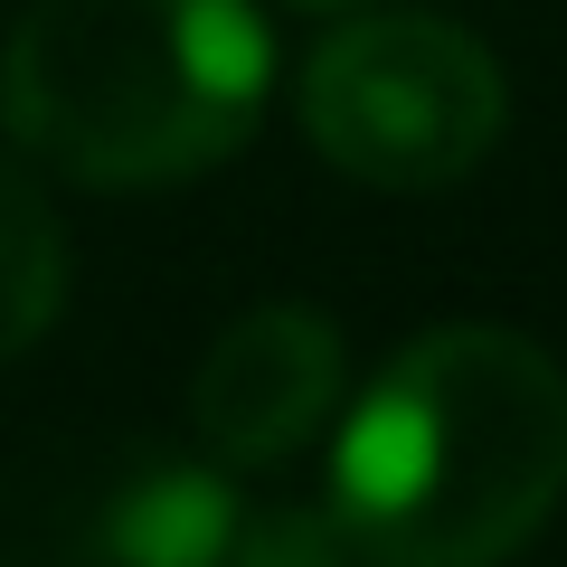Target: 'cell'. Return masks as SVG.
Listing matches in <instances>:
<instances>
[{
    "instance_id": "1",
    "label": "cell",
    "mask_w": 567,
    "mask_h": 567,
    "mask_svg": "<svg viewBox=\"0 0 567 567\" xmlns=\"http://www.w3.org/2000/svg\"><path fill=\"white\" fill-rule=\"evenodd\" d=\"M567 502V379L529 331H416L331 445V529L369 567H502Z\"/></svg>"
},
{
    "instance_id": "4",
    "label": "cell",
    "mask_w": 567,
    "mask_h": 567,
    "mask_svg": "<svg viewBox=\"0 0 567 567\" xmlns=\"http://www.w3.org/2000/svg\"><path fill=\"white\" fill-rule=\"evenodd\" d=\"M237 502L208 464L85 435L0 464V567H227Z\"/></svg>"
},
{
    "instance_id": "7",
    "label": "cell",
    "mask_w": 567,
    "mask_h": 567,
    "mask_svg": "<svg viewBox=\"0 0 567 567\" xmlns=\"http://www.w3.org/2000/svg\"><path fill=\"white\" fill-rule=\"evenodd\" d=\"M303 10H369V0H303Z\"/></svg>"
},
{
    "instance_id": "2",
    "label": "cell",
    "mask_w": 567,
    "mask_h": 567,
    "mask_svg": "<svg viewBox=\"0 0 567 567\" xmlns=\"http://www.w3.org/2000/svg\"><path fill=\"white\" fill-rule=\"evenodd\" d=\"M275 48L246 0H29L0 48V114L85 189H162L227 162L265 114Z\"/></svg>"
},
{
    "instance_id": "6",
    "label": "cell",
    "mask_w": 567,
    "mask_h": 567,
    "mask_svg": "<svg viewBox=\"0 0 567 567\" xmlns=\"http://www.w3.org/2000/svg\"><path fill=\"white\" fill-rule=\"evenodd\" d=\"M66 303V227L39 171L0 142V360H20Z\"/></svg>"
},
{
    "instance_id": "3",
    "label": "cell",
    "mask_w": 567,
    "mask_h": 567,
    "mask_svg": "<svg viewBox=\"0 0 567 567\" xmlns=\"http://www.w3.org/2000/svg\"><path fill=\"white\" fill-rule=\"evenodd\" d=\"M511 85L492 48L454 20H379L331 29L303 58V133L331 171L369 189H445L502 142Z\"/></svg>"
},
{
    "instance_id": "5",
    "label": "cell",
    "mask_w": 567,
    "mask_h": 567,
    "mask_svg": "<svg viewBox=\"0 0 567 567\" xmlns=\"http://www.w3.org/2000/svg\"><path fill=\"white\" fill-rule=\"evenodd\" d=\"M341 331L312 303H265L246 322L218 331V350L199 360V388H189V416H199V445L218 454L227 473H265L293 464L331 425L341 406Z\"/></svg>"
}]
</instances>
